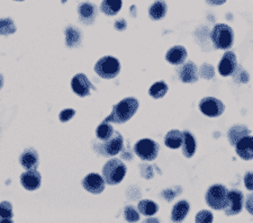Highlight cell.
Wrapping results in <instances>:
<instances>
[{"instance_id":"cell-44","label":"cell","mask_w":253,"mask_h":223,"mask_svg":"<svg viewBox=\"0 0 253 223\" xmlns=\"http://www.w3.org/2000/svg\"><path fill=\"white\" fill-rule=\"evenodd\" d=\"M16 1H24V0H16Z\"/></svg>"},{"instance_id":"cell-39","label":"cell","mask_w":253,"mask_h":223,"mask_svg":"<svg viewBox=\"0 0 253 223\" xmlns=\"http://www.w3.org/2000/svg\"><path fill=\"white\" fill-rule=\"evenodd\" d=\"M225 1H226V0H206V2L210 3V5H211V6L223 5V3Z\"/></svg>"},{"instance_id":"cell-38","label":"cell","mask_w":253,"mask_h":223,"mask_svg":"<svg viewBox=\"0 0 253 223\" xmlns=\"http://www.w3.org/2000/svg\"><path fill=\"white\" fill-rule=\"evenodd\" d=\"M115 28L117 31H124L126 28V22L125 19H120L115 22Z\"/></svg>"},{"instance_id":"cell-5","label":"cell","mask_w":253,"mask_h":223,"mask_svg":"<svg viewBox=\"0 0 253 223\" xmlns=\"http://www.w3.org/2000/svg\"><path fill=\"white\" fill-rule=\"evenodd\" d=\"M96 74L104 79H113L120 74L121 63L114 56H104L97 61L95 66Z\"/></svg>"},{"instance_id":"cell-16","label":"cell","mask_w":253,"mask_h":223,"mask_svg":"<svg viewBox=\"0 0 253 223\" xmlns=\"http://www.w3.org/2000/svg\"><path fill=\"white\" fill-rule=\"evenodd\" d=\"M236 153L244 160L253 159V136L247 135L241 139L235 145Z\"/></svg>"},{"instance_id":"cell-43","label":"cell","mask_w":253,"mask_h":223,"mask_svg":"<svg viewBox=\"0 0 253 223\" xmlns=\"http://www.w3.org/2000/svg\"><path fill=\"white\" fill-rule=\"evenodd\" d=\"M67 1H68V0H61V2H62V3H65Z\"/></svg>"},{"instance_id":"cell-22","label":"cell","mask_w":253,"mask_h":223,"mask_svg":"<svg viewBox=\"0 0 253 223\" xmlns=\"http://www.w3.org/2000/svg\"><path fill=\"white\" fill-rule=\"evenodd\" d=\"M183 142V132L179 130H171L165 137V144L170 149H178Z\"/></svg>"},{"instance_id":"cell-24","label":"cell","mask_w":253,"mask_h":223,"mask_svg":"<svg viewBox=\"0 0 253 223\" xmlns=\"http://www.w3.org/2000/svg\"><path fill=\"white\" fill-rule=\"evenodd\" d=\"M167 10H168L167 3L163 1V0H157L156 2H153L152 5H151L149 9V15L151 19L160 20L166 16Z\"/></svg>"},{"instance_id":"cell-25","label":"cell","mask_w":253,"mask_h":223,"mask_svg":"<svg viewBox=\"0 0 253 223\" xmlns=\"http://www.w3.org/2000/svg\"><path fill=\"white\" fill-rule=\"evenodd\" d=\"M123 1L122 0H103L100 10L107 16H115L121 10Z\"/></svg>"},{"instance_id":"cell-27","label":"cell","mask_w":253,"mask_h":223,"mask_svg":"<svg viewBox=\"0 0 253 223\" xmlns=\"http://www.w3.org/2000/svg\"><path fill=\"white\" fill-rule=\"evenodd\" d=\"M168 85H167L165 81H158V83L153 84L152 86H151L150 90H149V94L150 96L152 97V98H162L163 96H166L167 92H168Z\"/></svg>"},{"instance_id":"cell-9","label":"cell","mask_w":253,"mask_h":223,"mask_svg":"<svg viewBox=\"0 0 253 223\" xmlns=\"http://www.w3.org/2000/svg\"><path fill=\"white\" fill-rule=\"evenodd\" d=\"M243 203L244 197L243 194L238 189H232L228 192V200L227 204L225 206V214L226 216H236V214L241 213L243 210Z\"/></svg>"},{"instance_id":"cell-30","label":"cell","mask_w":253,"mask_h":223,"mask_svg":"<svg viewBox=\"0 0 253 223\" xmlns=\"http://www.w3.org/2000/svg\"><path fill=\"white\" fill-rule=\"evenodd\" d=\"M14 216L13 205L9 202L0 203V218L1 219H11Z\"/></svg>"},{"instance_id":"cell-7","label":"cell","mask_w":253,"mask_h":223,"mask_svg":"<svg viewBox=\"0 0 253 223\" xmlns=\"http://www.w3.org/2000/svg\"><path fill=\"white\" fill-rule=\"evenodd\" d=\"M134 152L142 160L152 161L156 159L159 153V144L151 139H142L134 145Z\"/></svg>"},{"instance_id":"cell-6","label":"cell","mask_w":253,"mask_h":223,"mask_svg":"<svg viewBox=\"0 0 253 223\" xmlns=\"http://www.w3.org/2000/svg\"><path fill=\"white\" fill-rule=\"evenodd\" d=\"M228 190L221 184L211 186L206 192L207 204L214 210H224L227 204Z\"/></svg>"},{"instance_id":"cell-20","label":"cell","mask_w":253,"mask_h":223,"mask_svg":"<svg viewBox=\"0 0 253 223\" xmlns=\"http://www.w3.org/2000/svg\"><path fill=\"white\" fill-rule=\"evenodd\" d=\"M83 35L78 28L75 26H68L65 30V44L69 47H77L80 45Z\"/></svg>"},{"instance_id":"cell-36","label":"cell","mask_w":253,"mask_h":223,"mask_svg":"<svg viewBox=\"0 0 253 223\" xmlns=\"http://www.w3.org/2000/svg\"><path fill=\"white\" fill-rule=\"evenodd\" d=\"M244 185L249 190H253V173L249 172L244 176Z\"/></svg>"},{"instance_id":"cell-28","label":"cell","mask_w":253,"mask_h":223,"mask_svg":"<svg viewBox=\"0 0 253 223\" xmlns=\"http://www.w3.org/2000/svg\"><path fill=\"white\" fill-rule=\"evenodd\" d=\"M114 129L108 122H103L100 125H98V128L96 130V136L99 139L100 141L107 140L114 134Z\"/></svg>"},{"instance_id":"cell-13","label":"cell","mask_w":253,"mask_h":223,"mask_svg":"<svg viewBox=\"0 0 253 223\" xmlns=\"http://www.w3.org/2000/svg\"><path fill=\"white\" fill-rule=\"evenodd\" d=\"M41 181H42V177H41V174L36 169L27 170L26 173L22 174V176H20L22 186L27 190L38 189L41 186Z\"/></svg>"},{"instance_id":"cell-31","label":"cell","mask_w":253,"mask_h":223,"mask_svg":"<svg viewBox=\"0 0 253 223\" xmlns=\"http://www.w3.org/2000/svg\"><path fill=\"white\" fill-rule=\"evenodd\" d=\"M124 217L128 222H136L140 220V213L134 206H126L124 210Z\"/></svg>"},{"instance_id":"cell-29","label":"cell","mask_w":253,"mask_h":223,"mask_svg":"<svg viewBox=\"0 0 253 223\" xmlns=\"http://www.w3.org/2000/svg\"><path fill=\"white\" fill-rule=\"evenodd\" d=\"M16 32L14 20L11 18L0 19V35H10Z\"/></svg>"},{"instance_id":"cell-21","label":"cell","mask_w":253,"mask_h":223,"mask_svg":"<svg viewBox=\"0 0 253 223\" xmlns=\"http://www.w3.org/2000/svg\"><path fill=\"white\" fill-rule=\"evenodd\" d=\"M181 150L183 156L186 158H191L196 152V140L190 132H183V142L181 144Z\"/></svg>"},{"instance_id":"cell-42","label":"cell","mask_w":253,"mask_h":223,"mask_svg":"<svg viewBox=\"0 0 253 223\" xmlns=\"http://www.w3.org/2000/svg\"><path fill=\"white\" fill-rule=\"evenodd\" d=\"M146 222H159V220L158 219H154V220L153 219H149V220H146Z\"/></svg>"},{"instance_id":"cell-15","label":"cell","mask_w":253,"mask_h":223,"mask_svg":"<svg viewBox=\"0 0 253 223\" xmlns=\"http://www.w3.org/2000/svg\"><path fill=\"white\" fill-rule=\"evenodd\" d=\"M79 20L84 25H91L97 16V7L90 2L80 3L78 7Z\"/></svg>"},{"instance_id":"cell-26","label":"cell","mask_w":253,"mask_h":223,"mask_svg":"<svg viewBox=\"0 0 253 223\" xmlns=\"http://www.w3.org/2000/svg\"><path fill=\"white\" fill-rule=\"evenodd\" d=\"M138 211H140V213L144 214L146 217H151L158 212L159 206L156 202L150 200H143L138 203Z\"/></svg>"},{"instance_id":"cell-17","label":"cell","mask_w":253,"mask_h":223,"mask_svg":"<svg viewBox=\"0 0 253 223\" xmlns=\"http://www.w3.org/2000/svg\"><path fill=\"white\" fill-rule=\"evenodd\" d=\"M19 164L27 170L36 169L39 166V155L34 149H26L19 157Z\"/></svg>"},{"instance_id":"cell-2","label":"cell","mask_w":253,"mask_h":223,"mask_svg":"<svg viewBox=\"0 0 253 223\" xmlns=\"http://www.w3.org/2000/svg\"><path fill=\"white\" fill-rule=\"evenodd\" d=\"M211 42L219 50H228L233 45L234 32L226 24H217L211 31Z\"/></svg>"},{"instance_id":"cell-35","label":"cell","mask_w":253,"mask_h":223,"mask_svg":"<svg viewBox=\"0 0 253 223\" xmlns=\"http://www.w3.org/2000/svg\"><path fill=\"white\" fill-rule=\"evenodd\" d=\"M75 114H76L75 109H71V108L63 109V111L59 114V119H60L61 122H63V123H65V122L70 121L72 117L75 116Z\"/></svg>"},{"instance_id":"cell-33","label":"cell","mask_w":253,"mask_h":223,"mask_svg":"<svg viewBox=\"0 0 253 223\" xmlns=\"http://www.w3.org/2000/svg\"><path fill=\"white\" fill-rule=\"evenodd\" d=\"M213 214L210 211L207 210H203L201 212L197 213V216H196V222L197 223H211L213 222Z\"/></svg>"},{"instance_id":"cell-4","label":"cell","mask_w":253,"mask_h":223,"mask_svg":"<svg viewBox=\"0 0 253 223\" xmlns=\"http://www.w3.org/2000/svg\"><path fill=\"white\" fill-rule=\"evenodd\" d=\"M123 136L120 132L115 131L109 139L100 141V143H96L95 150L104 157H114L123 150Z\"/></svg>"},{"instance_id":"cell-19","label":"cell","mask_w":253,"mask_h":223,"mask_svg":"<svg viewBox=\"0 0 253 223\" xmlns=\"http://www.w3.org/2000/svg\"><path fill=\"white\" fill-rule=\"evenodd\" d=\"M190 210V205L187 201H179L174 204L172 212H171V220L173 222H181L186 219Z\"/></svg>"},{"instance_id":"cell-23","label":"cell","mask_w":253,"mask_h":223,"mask_svg":"<svg viewBox=\"0 0 253 223\" xmlns=\"http://www.w3.org/2000/svg\"><path fill=\"white\" fill-rule=\"evenodd\" d=\"M250 135V130L244 125H235V127L231 128L230 131H228V140H230V143L235 147L236 143L242 139V137Z\"/></svg>"},{"instance_id":"cell-37","label":"cell","mask_w":253,"mask_h":223,"mask_svg":"<svg viewBox=\"0 0 253 223\" xmlns=\"http://www.w3.org/2000/svg\"><path fill=\"white\" fill-rule=\"evenodd\" d=\"M246 209L248 210L249 213L253 216V194L248 195L247 201H246Z\"/></svg>"},{"instance_id":"cell-8","label":"cell","mask_w":253,"mask_h":223,"mask_svg":"<svg viewBox=\"0 0 253 223\" xmlns=\"http://www.w3.org/2000/svg\"><path fill=\"white\" fill-rule=\"evenodd\" d=\"M199 109L208 117H217L223 114L225 106L221 100L215 97H205L199 103Z\"/></svg>"},{"instance_id":"cell-1","label":"cell","mask_w":253,"mask_h":223,"mask_svg":"<svg viewBox=\"0 0 253 223\" xmlns=\"http://www.w3.org/2000/svg\"><path fill=\"white\" fill-rule=\"evenodd\" d=\"M138 109V100L132 97L124 98L113 107L112 114L106 117L104 122L123 124L132 119Z\"/></svg>"},{"instance_id":"cell-32","label":"cell","mask_w":253,"mask_h":223,"mask_svg":"<svg viewBox=\"0 0 253 223\" xmlns=\"http://www.w3.org/2000/svg\"><path fill=\"white\" fill-rule=\"evenodd\" d=\"M199 75H201V77L204 79H207V80L213 79L214 75H215L213 66H211V64H208V63L203 64L201 69H199Z\"/></svg>"},{"instance_id":"cell-10","label":"cell","mask_w":253,"mask_h":223,"mask_svg":"<svg viewBox=\"0 0 253 223\" xmlns=\"http://www.w3.org/2000/svg\"><path fill=\"white\" fill-rule=\"evenodd\" d=\"M71 88L73 92H76L78 96L85 97L90 94V90L93 86L90 80L87 78V76L84 74H78L73 77L71 80Z\"/></svg>"},{"instance_id":"cell-34","label":"cell","mask_w":253,"mask_h":223,"mask_svg":"<svg viewBox=\"0 0 253 223\" xmlns=\"http://www.w3.org/2000/svg\"><path fill=\"white\" fill-rule=\"evenodd\" d=\"M233 76H234V78L238 80V81H240V83H248L249 81V75H248V72L244 70V69H242V68H236V70L234 71V74H233Z\"/></svg>"},{"instance_id":"cell-3","label":"cell","mask_w":253,"mask_h":223,"mask_svg":"<svg viewBox=\"0 0 253 223\" xmlns=\"http://www.w3.org/2000/svg\"><path fill=\"white\" fill-rule=\"evenodd\" d=\"M126 166L120 159H111L106 162L103 168V177L108 185H117L124 179Z\"/></svg>"},{"instance_id":"cell-14","label":"cell","mask_w":253,"mask_h":223,"mask_svg":"<svg viewBox=\"0 0 253 223\" xmlns=\"http://www.w3.org/2000/svg\"><path fill=\"white\" fill-rule=\"evenodd\" d=\"M178 75L179 78L182 81V83L186 84H191L196 83L198 80V68L194 62H187L178 69Z\"/></svg>"},{"instance_id":"cell-18","label":"cell","mask_w":253,"mask_h":223,"mask_svg":"<svg viewBox=\"0 0 253 223\" xmlns=\"http://www.w3.org/2000/svg\"><path fill=\"white\" fill-rule=\"evenodd\" d=\"M187 59V51L186 48L181 45H175L171 47L170 50L167 52L166 60L169 63L174 64V66H180L185 62Z\"/></svg>"},{"instance_id":"cell-40","label":"cell","mask_w":253,"mask_h":223,"mask_svg":"<svg viewBox=\"0 0 253 223\" xmlns=\"http://www.w3.org/2000/svg\"><path fill=\"white\" fill-rule=\"evenodd\" d=\"M8 222H13V220L11 219H1L0 218V223H8Z\"/></svg>"},{"instance_id":"cell-41","label":"cell","mask_w":253,"mask_h":223,"mask_svg":"<svg viewBox=\"0 0 253 223\" xmlns=\"http://www.w3.org/2000/svg\"><path fill=\"white\" fill-rule=\"evenodd\" d=\"M2 86H3V77L1 74H0V89L2 88Z\"/></svg>"},{"instance_id":"cell-12","label":"cell","mask_w":253,"mask_h":223,"mask_svg":"<svg viewBox=\"0 0 253 223\" xmlns=\"http://www.w3.org/2000/svg\"><path fill=\"white\" fill-rule=\"evenodd\" d=\"M238 68V62H236V55L234 52L227 51L223 55L221 62L218 64V72L223 77H228L234 74V71Z\"/></svg>"},{"instance_id":"cell-11","label":"cell","mask_w":253,"mask_h":223,"mask_svg":"<svg viewBox=\"0 0 253 223\" xmlns=\"http://www.w3.org/2000/svg\"><path fill=\"white\" fill-rule=\"evenodd\" d=\"M106 181L104 177H101L98 174H89L83 180V186L85 190L92 194H100L104 192Z\"/></svg>"}]
</instances>
